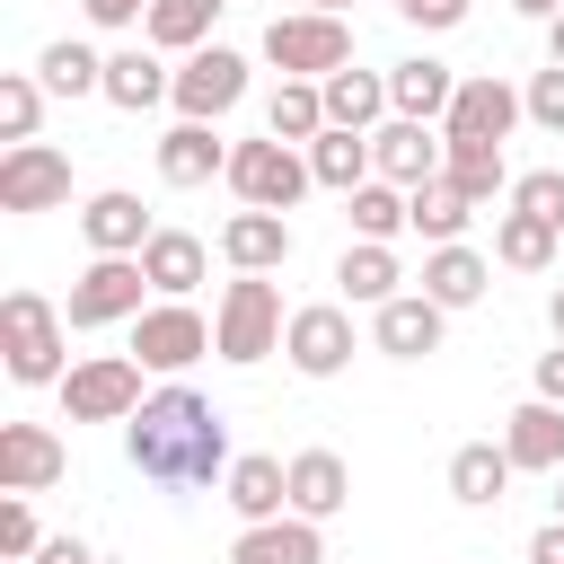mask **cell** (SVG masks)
I'll use <instances>...</instances> for the list:
<instances>
[{"mask_svg":"<svg viewBox=\"0 0 564 564\" xmlns=\"http://www.w3.org/2000/svg\"><path fill=\"white\" fill-rule=\"evenodd\" d=\"M79 229H88V247H97V256H141V247L159 238V229H150V212H141V194H123V185L88 194Z\"/></svg>","mask_w":564,"mask_h":564,"instance_id":"cell-19","label":"cell"},{"mask_svg":"<svg viewBox=\"0 0 564 564\" xmlns=\"http://www.w3.org/2000/svg\"><path fill=\"white\" fill-rule=\"evenodd\" d=\"M282 326H291V317H282V291H273L264 273H238V282L220 291V308H212V352L247 370V361L282 352Z\"/></svg>","mask_w":564,"mask_h":564,"instance_id":"cell-3","label":"cell"},{"mask_svg":"<svg viewBox=\"0 0 564 564\" xmlns=\"http://www.w3.org/2000/svg\"><path fill=\"white\" fill-rule=\"evenodd\" d=\"M520 467H511V449H494V441H467L458 458H449V494L467 502V511H485V502H502V485H511Z\"/></svg>","mask_w":564,"mask_h":564,"instance_id":"cell-30","label":"cell"},{"mask_svg":"<svg viewBox=\"0 0 564 564\" xmlns=\"http://www.w3.org/2000/svg\"><path fill=\"white\" fill-rule=\"evenodd\" d=\"M546 53H555V62H564V9H555V18H546Z\"/></svg>","mask_w":564,"mask_h":564,"instance_id":"cell-48","label":"cell"},{"mask_svg":"<svg viewBox=\"0 0 564 564\" xmlns=\"http://www.w3.org/2000/svg\"><path fill=\"white\" fill-rule=\"evenodd\" d=\"M344 502H352V467L335 449H300L291 458V511L300 520H335Z\"/></svg>","mask_w":564,"mask_h":564,"instance_id":"cell-22","label":"cell"},{"mask_svg":"<svg viewBox=\"0 0 564 564\" xmlns=\"http://www.w3.org/2000/svg\"><path fill=\"white\" fill-rule=\"evenodd\" d=\"M88 9V26H141L150 18V0H79Z\"/></svg>","mask_w":564,"mask_h":564,"instance_id":"cell-43","label":"cell"},{"mask_svg":"<svg viewBox=\"0 0 564 564\" xmlns=\"http://www.w3.org/2000/svg\"><path fill=\"white\" fill-rule=\"evenodd\" d=\"M62 335H70V317L44 300V291H9L0 300V361H9V379L18 388H62Z\"/></svg>","mask_w":564,"mask_h":564,"instance_id":"cell-2","label":"cell"},{"mask_svg":"<svg viewBox=\"0 0 564 564\" xmlns=\"http://www.w3.org/2000/svg\"><path fill=\"white\" fill-rule=\"evenodd\" d=\"M300 9H335V18H344V9H352V0H300Z\"/></svg>","mask_w":564,"mask_h":564,"instance_id":"cell-50","label":"cell"},{"mask_svg":"<svg viewBox=\"0 0 564 564\" xmlns=\"http://www.w3.org/2000/svg\"><path fill=\"white\" fill-rule=\"evenodd\" d=\"M282 352H291V370H300V379H335V370L352 361V317H344L335 300H317V308H291V326H282Z\"/></svg>","mask_w":564,"mask_h":564,"instance_id":"cell-12","label":"cell"},{"mask_svg":"<svg viewBox=\"0 0 564 564\" xmlns=\"http://www.w3.org/2000/svg\"><path fill=\"white\" fill-rule=\"evenodd\" d=\"M538 397H555V405H564V344H555V352H538Z\"/></svg>","mask_w":564,"mask_h":564,"instance_id":"cell-44","label":"cell"},{"mask_svg":"<svg viewBox=\"0 0 564 564\" xmlns=\"http://www.w3.org/2000/svg\"><path fill=\"white\" fill-rule=\"evenodd\" d=\"M229 0H150V18H141V35L159 44V53H203V35H212V18H220Z\"/></svg>","mask_w":564,"mask_h":564,"instance_id":"cell-31","label":"cell"},{"mask_svg":"<svg viewBox=\"0 0 564 564\" xmlns=\"http://www.w3.org/2000/svg\"><path fill=\"white\" fill-rule=\"evenodd\" d=\"M229 564H326V538H317V520H300V511L247 520L238 546H229Z\"/></svg>","mask_w":564,"mask_h":564,"instance_id":"cell-18","label":"cell"},{"mask_svg":"<svg viewBox=\"0 0 564 564\" xmlns=\"http://www.w3.org/2000/svg\"><path fill=\"white\" fill-rule=\"evenodd\" d=\"M203 264H212V256H203V238H194V229H159V238L141 247V273H150V291H159V300H185V291L203 282Z\"/></svg>","mask_w":564,"mask_h":564,"instance_id":"cell-27","label":"cell"},{"mask_svg":"<svg viewBox=\"0 0 564 564\" xmlns=\"http://www.w3.org/2000/svg\"><path fill=\"white\" fill-rule=\"evenodd\" d=\"M441 176H449V185H458L467 203H494V194L511 185V167H502V141H449Z\"/></svg>","mask_w":564,"mask_h":564,"instance_id":"cell-36","label":"cell"},{"mask_svg":"<svg viewBox=\"0 0 564 564\" xmlns=\"http://www.w3.org/2000/svg\"><path fill=\"white\" fill-rule=\"evenodd\" d=\"M344 212H352V229H361V238H379V247H388L397 229H414V212H405V185H388V176L352 185V194H344Z\"/></svg>","mask_w":564,"mask_h":564,"instance_id":"cell-37","label":"cell"},{"mask_svg":"<svg viewBox=\"0 0 564 564\" xmlns=\"http://www.w3.org/2000/svg\"><path fill=\"white\" fill-rule=\"evenodd\" d=\"M123 458L150 476V485H167V494H185V485H212V476H229V423H220V405L212 397H194V388H150L141 397V414L123 423Z\"/></svg>","mask_w":564,"mask_h":564,"instance_id":"cell-1","label":"cell"},{"mask_svg":"<svg viewBox=\"0 0 564 564\" xmlns=\"http://www.w3.org/2000/svg\"><path fill=\"white\" fill-rule=\"evenodd\" d=\"M317 88H326V123H344V132H379V123L397 115V106H388V70H352V62H344V70H326Z\"/></svg>","mask_w":564,"mask_h":564,"instance_id":"cell-20","label":"cell"},{"mask_svg":"<svg viewBox=\"0 0 564 564\" xmlns=\"http://www.w3.org/2000/svg\"><path fill=\"white\" fill-rule=\"evenodd\" d=\"M397 9H405V26H423V35H441V26L467 18V0H397Z\"/></svg>","mask_w":564,"mask_h":564,"instance_id":"cell-42","label":"cell"},{"mask_svg":"<svg viewBox=\"0 0 564 564\" xmlns=\"http://www.w3.org/2000/svg\"><path fill=\"white\" fill-rule=\"evenodd\" d=\"M555 520H564V467H555Z\"/></svg>","mask_w":564,"mask_h":564,"instance_id":"cell-51","label":"cell"},{"mask_svg":"<svg viewBox=\"0 0 564 564\" xmlns=\"http://www.w3.org/2000/svg\"><path fill=\"white\" fill-rule=\"evenodd\" d=\"M308 176H317V185H335V194L370 185V176H379V159H370V132H344V123H326V132L308 141Z\"/></svg>","mask_w":564,"mask_h":564,"instance_id":"cell-26","label":"cell"},{"mask_svg":"<svg viewBox=\"0 0 564 564\" xmlns=\"http://www.w3.org/2000/svg\"><path fill=\"white\" fill-rule=\"evenodd\" d=\"M35 79H44L53 97H106V62H97L88 44H70V35L35 53Z\"/></svg>","mask_w":564,"mask_h":564,"instance_id":"cell-35","label":"cell"},{"mask_svg":"<svg viewBox=\"0 0 564 564\" xmlns=\"http://www.w3.org/2000/svg\"><path fill=\"white\" fill-rule=\"evenodd\" d=\"M238 97H247V53H229V44L185 53V70H176V88H167V106H176L185 123H220Z\"/></svg>","mask_w":564,"mask_h":564,"instance_id":"cell-8","label":"cell"},{"mask_svg":"<svg viewBox=\"0 0 564 564\" xmlns=\"http://www.w3.org/2000/svg\"><path fill=\"white\" fill-rule=\"evenodd\" d=\"M35 546H44V538H35V511H26V494H9V502H0V555L35 564Z\"/></svg>","mask_w":564,"mask_h":564,"instance_id":"cell-41","label":"cell"},{"mask_svg":"<svg viewBox=\"0 0 564 564\" xmlns=\"http://www.w3.org/2000/svg\"><path fill=\"white\" fill-rule=\"evenodd\" d=\"M44 79H26V70H0V141H35V123H44Z\"/></svg>","mask_w":564,"mask_h":564,"instance_id":"cell-38","label":"cell"},{"mask_svg":"<svg viewBox=\"0 0 564 564\" xmlns=\"http://www.w3.org/2000/svg\"><path fill=\"white\" fill-rule=\"evenodd\" d=\"M511 9H520V18H538V26H546V18H555V9H564V0H511Z\"/></svg>","mask_w":564,"mask_h":564,"instance_id":"cell-47","label":"cell"},{"mask_svg":"<svg viewBox=\"0 0 564 564\" xmlns=\"http://www.w3.org/2000/svg\"><path fill=\"white\" fill-rule=\"evenodd\" d=\"M546 317H555V344H564V291H555V300H546Z\"/></svg>","mask_w":564,"mask_h":564,"instance_id":"cell-49","label":"cell"},{"mask_svg":"<svg viewBox=\"0 0 564 564\" xmlns=\"http://www.w3.org/2000/svg\"><path fill=\"white\" fill-rule=\"evenodd\" d=\"M449 97H458V70H449V62H432V53L388 70V106H397V115H414V123H441V115H449Z\"/></svg>","mask_w":564,"mask_h":564,"instance_id":"cell-24","label":"cell"},{"mask_svg":"<svg viewBox=\"0 0 564 564\" xmlns=\"http://www.w3.org/2000/svg\"><path fill=\"white\" fill-rule=\"evenodd\" d=\"M9 564H18V555H9Z\"/></svg>","mask_w":564,"mask_h":564,"instance_id":"cell-52","label":"cell"},{"mask_svg":"<svg viewBox=\"0 0 564 564\" xmlns=\"http://www.w3.org/2000/svg\"><path fill=\"white\" fill-rule=\"evenodd\" d=\"M405 212H414V229L432 238V247H449V238H467V220H476V203L449 185V176H423V185H405Z\"/></svg>","mask_w":564,"mask_h":564,"instance_id":"cell-29","label":"cell"},{"mask_svg":"<svg viewBox=\"0 0 564 564\" xmlns=\"http://www.w3.org/2000/svg\"><path fill=\"white\" fill-rule=\"evenodd\" d=\"M159 176H167V185H212V176H229V141H220L212 123H185V115H176V132L159 141Z\"/></svg>","mask_w":564,"mask_h":564,"instance_id":"cell-21","label":"cell"},{"mask_svg":"<svg viewBox=\"0 0 564 564\" xmlns=\"http://www.w3.org/2000/svg\"><path fill=\"white\" fill-rule=\"evenodd\" d=\"M264 132L308 150V141L326 132V88H317V79H282V88H273V106H264Z\"/></svg>","mask_w":564,"mask_h":564,"instance_id":"cell-32","label":"cell"},{"mask_svg":"<svg viewBox=\"0 0 564 564\" xmlns=\"http://www.w3.org/2000/svg\"><path fill=\"white\" fill-rule=\"evenodd\" d=\"M220 485H229V511L238 520H282L291 511V467L282 458H229Z\"/></svg>","mask_w":564,"mask_h":564,"instance_id":"cell-25","label":"cell"},{"mask_svg":"<svg viewBox=\"0 0 564 564\" xmlns=\"http://www.w3.org/2000/svg\"><path fill=\"white\" fill-rule=\"evenodd\" d=\"M35 564H97V555H88L79 538H44V546H35Z\"/></svg>","mask_w":564,"mask_h":564,"instance_id":"cell-46","label":"cell"},{"mask_svg":"<svg viewBox=\"0 0 564 564\" xmlns=\"http://www.w3.org/2000/svg\"><path fill=\"white\" fill-rule=\"evenodd\" d=\"M62 467H70V449L44 423H0V494H44V485H62Z\"/></svg>","mask_w":564,"mask_h":564,"instance_id":"cell-15","label":"cell"},{"mask_svg":"<svg viewBox=\"0 0 564 564\" xmlns=\"http://www.w3.org/2000/svg\"><path fill=\"white\" fill-rule=\"evenodd\" d=\"M555 238H564V229H546L538 212H502V220H494V264L546 273V264H555Z\"/></svg>","mask_w":564,"mask_h":564,"instance_id":"cell-33","label":"cell"},{"mask_svg":"<svg viewBox=\"0 0 564 564\" xmlns=\"http://www.w3.org/2000/svg\"><path fill=\"white\" fill-rule=\"evenodd\" d=\"M141 291H150V273H141V256H97L79 282H70V300H62V317L88 335V326H123V317H141Z\"/></svg>","mask_w":564,"mask_h":564,"instance_id":"cell-7","label":"cell"},{"mask_svg":"<svg viewBox=\"0 0 564 564\" xmlns=\"http://www.w3.org/2000/svg\"><path fill=\"white\" fill-rule=\"evenodd\" d=\"M441 300L432 291H397V300H379L370 308V335H379V352H397V361H423V352H441Z\"/></svg>","mask_w":564,"mask_h":564,"instance_id":"cell-14","label":"cell"},{"mask_svg":"<svg viewBox=\"0 0 564 564\" xmlns=\"http://www.w3.org/2000/svg\"><path fill=\"white\" fill-rule=\"evenodd\" d=\"M502 449H511V467H529V476H555V467H564V405H555V397H529V405H511V423H502Z\"/></svg>","mask_w":564,"mask_h":564,"instance_id":"cell-17","label":"cell"},{"mask_svg":"<svg viewBox=\"0 0 564 564\" xmlns=\"http://www.w3.org/2000/svg\"><path fill=\"white\" fill-rule=\"evenodd\" d=\"M62 414L70 423H132L141 414V352H88L62 370Z\"/></svg>","mask_w":564,"mask_h":564,"instance_id":"cell-5","label":"cell"},{"mask_svg":"<svg viewBox=\"0 0 564 564\" xmlns=\"http://www.w3.org/2000/svg\"><path fill=\"white\" fill-rule=\"evenodd\" d=\"M520 106H529V123H546V132H564V62H546L529 88H520Z\"/></svg>","mask_w":564,"mask_h":564,"instance_id":"cell-40","label":"cell"},{"mask_svg":"<svg viewBox=\"0 0 564 564\" xmlns=\"http://www.w3.org/2000/svg\"><path fill=\"white\" fill-rule=\"evenodd\" d=\"M220 256H229V273H282L291 264V220L247 203V212L220 220Z\"/></svg>","mask_w":564,"mask_h":564,"instance_id":"cell-16","label":"cell"},{"mask_svg":"<svg viewBox=\"0 0 564 564\" xmlns=\"http://www.w3.org/2000/svg\"><path fill=\"white\" fill-rule=\"evenodd\" d=\"M520 115H529L520 88L494 79V70H476V79H458V97H449V115H441V141H502Z\"/></svg>","mask_w":564,"mask_h":564,"instance_id":"cell-11","label":"cell"},{"mask_svg":"<svg viewBox=\"0 0 564 564\" xmlns=\"http://www.w3.org/2000/svg\"><path fill=\"white\" fill-rule=\"evenodd\" d=\"M70 203V159L53 141H9L0 150V212H62Z\"/></svg>","mask_w":564,"mask_h":564,"instance_id":"cell-9","label":"cell"},{"mask_svg":"<svg viewBox=\"0 0 564 564\" xmlns=\"http://www.w3.org/2000/svg\"><path fill=\"white\" fill-rule=\"evenodd\" d=\"M264 62H273L282 79H326V70L352 62V26H344L335 9H291V18L264 26Z\"/></svg>","mask_w":564,"mask_h":564,"instance_id":"cell-4","label":"cell"},{"mask_svg":"<svg viewBox=\"0 0 564 564\" xmlns=\"http://www.w3.org/2000/svg\"><path fill=\"white\" fill-rule=\"evenodd\" d=\"M511 212H538L546 229H564V167H529V176H511Z\"/></svg>","mask_w":564,"mask_h":564,"instance_id":"cell-39","label":"cell"},{"mask_svg":"<svg viewBox=\"0 0 564 564\" xmlns=\"http://www.w3.org/2000/svg\"><path fill=\"white\" fill-rule=\"evenodd\" d=\"M529 564H564V520H546V529L529 538Z\"/></svg>","mask_w":564,"mask_h":564,"instance_id":"cell-45","label":"cell"},{"mask_svg":"<svg viewBox=\"0 0 564 564\" xmlns=\"http://www.w3.org/2000/svg\"><path fill=\"white\" fill-rule=\"evenodd\" d=\"M132 352H141V370H194L203 352H212V326H203V308H185V300H159V308H141L132 317Z\"/></svg>","mask_w":564,"mask_h":564,"instance_id":"cell-10","label":"cell"},{"mask_svg":"<svg viewBox=\"0 0 564 564\" xmlns=\"http://www.w3.org/2000/svg\"><path fill=\"white\" fill-rule=\"evenodd\" d=\"M335 282H344V300H361V308H379V300H397V247H379V238H361V247H344V264H335Z\"/></svg>","mask_w":564,"mask_h":564,"instance_id":"cell-34","label":"cell"},{"mask_svg":"<svg viewBox=\"0 0 564 564\" xmlns=\"http://www.w3.org/2000/svg\"><path fill=\"white\" fill-rule=\"evenodd\" d=\"M370 159H379V176H388V185H423V176H441V159H449V141H441V123H414V115H388V123L370 132Z\"/></svg>","mask_w":564,"mask_h":564,"instance_id":"cell-13","label":"cell"},{"mask_svg":"<svg viewBox=\"0 0 564 564\" xmlns=\"http://www.w3.org/2000/svg\"><path fill=\"white\" fill-rule=\"evenodd\" d=\"M485 282H494V264H485L476 247H458V238L423 256V291H432L441 308H476V300H485Z\"/></svg>","mask_w":564,"mask_h":564,"instance_id":"cell-28","label":"cell"},{"mask_svg":"<svg viewBox=\"0 0 564 564\" xmlns=\"http://www.w3.org/2000/svg\"><path fill=\"white\" fill-rule=\"evenodd\" d=\"M167 88H176V70H159V44H123V53H106V106L141 115V106H159Z\"/></svg>","mask_w":564,"mask_h":564,"instance_id":"cell-23","label":"cell"},{"mask_svg":"<svg viewBox=\"0 0 564 564\" xmlns=\"http://www.w3.org/2000/svg\"><path fill=\"white\" fill-rule=\"evenodd\" d=\"M317 176H308V159H300V141H229V194L238 203H256V212H291L300 194H308Z\"/></svg>","mask_w":564,"mask_h":564,"instance_id":"cell-6","label":"cell"}]
</instances>
